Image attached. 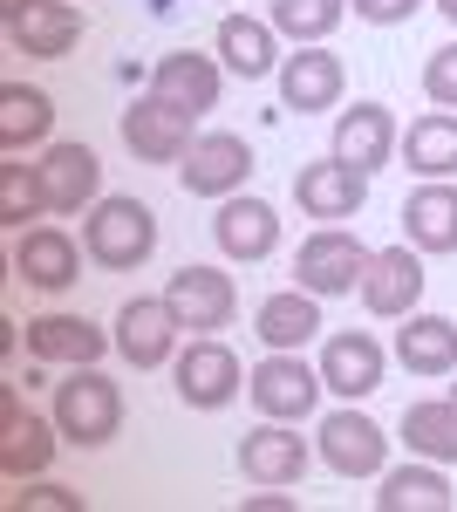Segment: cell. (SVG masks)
<instances>
[{"instance_id": "cell-13", "label": "cell", "mask_w": 457, "mask_h": 512, "mask_svg": "<svg viewBox=\"0 0 457 512\" xmlns=\"http://www.w3.org/2000/svg\"><path fill=\"white\" fill-rule=\"evenodd\" d=\"M348 89V69L342 55H328L321 41L314 48H294L287 62H280V110H301V117H321V110H335Z\"/></svg>"}, {"instance_id": "cell-2", "label": "cell", "mask_w": 457, "mask_h": 512, "mask_svg": "<svg viewBox=\"0 0 457 512\" xmlns=\"http://www.w3.org/2000/svg\"><path fill=\"white\" fill-rule=\"evenodd\" d=\"M55 431L82 451H96L123 431V390L96 362H82V369H69V383H55Z\"/></svg>"}, {"instance_id": "cell-30", "label": "cell", "mask_w": 457, "mask_h": 512, "mask_svg": "<svg viewBox=\"0 0 457 512\" xmlns=\"http://www.w3.org/2000/svg\"><path fill=\"white\" fill-rule=\"evenodd\" d=\"M403 164L417 171V178H457V110H430L403 130Z\"/></svg>"}, {"instance_id": "cell-20", "label": "cell", "mask_w": 457, "mask_h": 512, "mask_svg": "<svg viewBox=\"0 0 457 512\" xmlns=\"http://www.w3.org/2000/svg\"><path fill=\"white\" fill-rule=\"evenodd\" d=\"M396 144H403V130H396V117H389L382 103H355V110L335 117V158L355 164V171H369V178L396 158Z\"/></svg>"}, {"instance_id": "cell-24", "label": "cell", "mask_w": 457, "mask_h": 512, "mask_svg": "<svg viewBox=\"0 0 457 512\" xmlns=\"http://www.w3.org/2000/svg\"><path fill=\"white\" fill-rule=\"evenodd\" d=\"M7 41H14L21 55H35V62H62L82 41V7H69V0H35V7L7 28Z\"/></svg>"}, {"instance_id": "cell-33", "label": "cell", "mask_w": 457, "mask_h": 512, "mask_svg": "<svg viewBox=\"0 0 457 512\" xmlns=\"http://www.w3.org/2000/svg\"><path fill=\"white\" fill-rule=\"evenodd\" d=\"M41 212H48V198H41L35 164H14V151H7V164H0V226L28 233V219H41Z\"/></svg>"}, {"instance_id": "cell-31", "label": "cell", "mask_w": 457, "mask_h": 512, "mask_svg": "<svg viewBox=\"0 0 457 512\" xmlns=\"http://www.w3.org/2000/svg\"><path fill=\"white\" fill-rule=\"evenodd\" d=\"M403 444H410V458L457 465V403H451V396L410 403V410H403Z\"/></svg>"}, {"instance_id": "cell-36", "label": "cell", "mask_w": 457, "mask_h": 512, "mask_svg": "<svg viewBox=\"0 0 457 512\" xmlns=\"http://www.w3.org/2000/svg\"><path fill=\"white\" fill-rule=\"evenodd\" d=\"M355 7V21H376V28H396V21H410L423 0H348Z\"/></svg>"}, {"instance_id": "cell-35", "label": "cell", "mask_w": 457, "mask_h": 512, "mask_svg": "<svg viewBox=\"0 0 457 512\" xmlns=\"http://www.w3.org/2000/svg\"><path fill=\"white\" fill-rule=\"evenodd\" d=\"M7 506H55V512H82V492H69V485H28V492H14Z\"/></svg>"}, {"instance_id": "cell-32", "label": "cell", "mask_w": 457, "mask_h": 512, "mask_svg": "<svg viewBox=\"0 0 457 512\" xmlns=\"http://www.w3.org/2000/svg\"><path fill=\"white\" fill-rule=\"evenodd\" d=\"M342 14H348V0H273V7H267L273 35H287L294 48L328 41L335 28H342Z\"/></svg>"}, {"instance_id": "cell-15", "label": "cell", "mask_w": 457, "mask_h": 512, "mask_svg": "<svg viewBox=\"0 0 457 512\" xmlns=\"http://www.w3.org/2000/svg\"><path fill=\"white\" fill-rule=\"evenodd\" d=\"M55 458V431L41 424L35 410L21 403V390H0V472L7 478H41Z\"/></svg>"}, {"instance_id": "cell-23", "label": "cell", "mask_w": 457, "mask_h": 512, "mask_svg": "<svg viewBox=\"0 0 457 512\" xmlns=\"http://www.w3.org/2000/svg\"><path fill=\"white\" fill-rule=\"evenodd\" d=\"M212 48H219V62H226L239 82H260V76H273V69L287 62L273 21H253V14H226L219 35H212Z\"/></svg>"}, {"instance_id": "cell-26", "label": "cell", "mask_w": 457, "mask_h": 512, "mask_svg": "<svg viewBox=\"0 0 457 512\" xmlns=\"http://www.w3.org/2000/svg\"><path fill=\"white\" fill-rule=\"evenodd\" d=\"M103 349H110V335H103L96 321H82V315L28 321V355H35V362H69V369H82V362H103Z\"/></svg>"}, {"instance_id": "cell-14", "label": "cell", "mask_w": 457, "mask_h": 512, "mask_svg": "<svg viewBox=\"0 0 457 512\" xmlns=\"http://www.w3.org/2000/svg\"><path fill=\"white\" fill-rule=\"evenodd\" d=\"M41 178V198H48V212H82V205H96L103 198V164L89 144H48L35 164Z\"/></svg>"}, {"instance_id": "cell-38", "label": "cell", "mask_w": 457, "mask_h": 512, "mask_svg": "<svg viewBox=\"0 0 457 512\" xmlns=\"http://www.w3.org/2000/svg\"><path fill=\"white\" fill-rule=\"evenodd\" d=\"M430 7H437V14H444V21L457 28V0H430Z\"/></svg>"}, {"instance_id": "cell-25", "label": "cell", "mask_w": 457, "mask_h": 512, "mask_svg": "<svg viewBox=\"0 0 457 512\" xmlns=\"http://www.w3.org/2000/svg\"><path fill=\"white\" fill-rule=\"evenodd\" d=\"M253 335H260L267 349H307V342L321 335V294H307V287L267 294L260 315H253Z\"/></svg>"}, {"instance_id": "cell-3", "label": "cell", "mask_w": 457, "mask_h": 512, "mask_svg": "<svg viewBox=\"0 0 457 512\" xmlns=\"http://www.w3.org/2000/svg\"><path fill=\"white\" fill-rule=\"evenodd\" d=\"M362 274H369V246L348 233V226H321V233L301 239V253H294V287H307V294H355L362 287Z\"/></svg>"}, {"instance_id": "cell-19", "label": "cell", "mask_w": 457, "mask_h": 512, "mask_svg": "<svg viewBox=\"0 0 457 512\" xmlns=\"http://www.w3.org/2000/svg\"><path fill=\"white\" fill-rule=\"evenodd\" d=\"M219 69L226 62H212L198 48H171V55H157V69H151V96L178 103L191 117H205V110H219Z\"/></svg>"}, {"instance_id": "cell-29", "label": "cell", "mask_w": 457, "mask_h": 512, "mask_svg": "<svg viewBox=\"0 0 457 512\" xmlns=\"http://www.w3.org/2000/svg\"><path fill=\"white\" fill-rule=\"evenodd\" d=\"M55 130V103L48 89H28V82H0V151H28V144H48Z\"/></svg>"}, {"instance_id": "cell-12", "label": "cell", "mask_w": 457, "mask_h": 512, "mask_svg": "<svg viewBox=\"0 0 457 512\" xmlns=\"http://www.w3.org/2000/svg\"><path fill=\"white\" fill-rule=\"evenodd\" d=\"M191 110H178V103H164V96H137L130 110H123V144L137 151L144 164H178L198 144L191 137Z\"/></svg>"}, {"instance_id": "cell-4", "label": "cell", "mask_w": 457, "mask_h": 512, "mask_svg": "<svg viewBox=\"0 0 457 512\" xmlns=\"http://www.w3.org/2000/svg\"><path fill=\"white\" fill-rule=\"evenodd\" d=\"M321 390H328V383H321V369H307V362H301V349H267V362L246 369V396H253V410H260V417H280V424H301Z\"/></svg>"}, {"instance_id": "cell-7", "label": "cell", "mask_w": 457, "mask_h": 512, "mask_svg": "<svg viewBox=\"0 0 457 512\" xmlns=\"http://www.w3.org/2000/svg\"><path fill=\"white\" fill-rule=\"evenodd\" d=\"M362 308L376 321H403V315H417V301H423V260H417V246L403 239V246H382V253H369V274H362Z\"/></svg>"}, {"instance_id": "cell-22", "label": "cell", "mask_w": 457, "mask_h": 512, "mask_svg": "<svg viewBox=\"0 0 457 512\" xmlns=\"http://www.w3.org/2000/svg\"><path fill=\"white\" fill-rule=\"evenodd\" d=\"M403 239L417 253H457V185L451 178H423L403 198Z\"/></svg>"}, {"instance_id": "cell-9", "label": "cell", "mask_w": 457, "mask_h": 512, "mask_svg": "<svg viewBox=\"0 0 457 512\" xmlns=\"http://www.w3.org/2000/svg\"><path fill=\"white\" fill-rule=\"evenodd\" d=\"M178 178H185L191 198H232L253 178V151H246V137H232V130H205L185 158H178Z\"/></svg>"}, {"instance_id": "cell-18", "label": "cell", "mask_w": 457, "mask_h": 512, "mask_svg": "<svg viewBox=\"0 0 457 512\" xmlns=\"http://www.w3.org/2000/svg\"><path fill=\"white\" fill-rule=\"evenodd\" d=\"M14 274L28 280V287H41V294L76 287V274H82L76 239L62 233V226H28V233H14Z\"/></svg>"}, {"instance_id": "cell-39", "label": "cell", "mask_w": 457, "mask_h": 512, "mask_svg": "<svg viewBox=\"0 0 457 512\" xmlns=\"http://www.w3.org/2000/svg\"><path fill=\"white\" fill-rule=\"evenodd\" d=\"M451 403H457V369H451Z\"/></svg>"}, {"instance_id": "cell-34", "label": "cell", "mask_w": 457, "mask_h": 512, "mask_svg": "<svg viewBox=\"0 0 457 512\" xmlns=\"http://www.w3.org/2000/svg\"><path fill=\"white\" fill-rule=\"evenodd\" d=\"M423 96H430L437 110H457V41L430 48V62H423Z\"/></svg>"}, {"instance_id": "cell-8", "label": "cell", "mask_w": 457, "mask_h": 512, "mask_svg": "<svg viewBox=\"0 0 457 512\" xmlns=\"http://www.w3.org/2000/svg\"><path fill=\"white\" fill-rule=\"evenodd\" d=\"M239 390H246V369H239V355L226 342L191 335V349H178V396L191 410H226Z\"/></svg>"}, {"instance_id": "cell-28", "label": "cell", "mask_w": 457, "mask_h": 512, "mask_svg": "<svg viewBox=\"0 0 457 512\" xmlns=\"http://www.w3.org/2000/svg\"><path fill=\"white\" fill-rule=\"evenodd\" d=\"M376 506H382V512H451V506H457V492H451V478H444V465L417 458V465H396V472H382Z\"/></svg>"}, {"instance_id": "cell-6", "label": "cell", "mask_w": 457, "mask_h": 512, "mask_svg": "<svg viewBox=\"0 0 457 512\" xmlns=\"http://www.w3.org/2000/svg\"><path fill=\"white\" fill-rule=\"evenodd\" d=\"M164 301H171L178 328H191V335L232 328V315H239V287L219 267H178V274L164 280Z\"/></svg>"}, {"instance_id": "cell-17", "label": "cell", "mask_w": 457, "mask_h": 512, "mask_svg": "<svg viewBox=\"0 0 457 512\" xmlns=\"http://www.w3.org/2000/svg\"><path fill=\"white\" fill-rule=\"evenodd\" d=\"M382 369H389V355H382V342L362 335V328H342V335L321 342V383L335 396H348V403L382 390Z\"/></svg>"}, {"instance_id": "cell-21", "label": "cell", "mask_w": 457, "mask_h": 512, "mask_svg": "<svg viewBox=\"0 0 457 512\" xmlns=\"http://www.w3.org/2000/svg\"><path fill=\"white\" fill-rule=\"evenodd\" d=\"M212 233H219V253L226 260H267L273 246H280V212H273L267 198H219V219H212Z\"/></svg>"}, {"instance_id": "cell-1", "label": "cell", "mask_w": 457, "mask_h": 512, "mask_svg": "<svg viewBox=\"0 0 457 512\" xmlns=\"http://www.w3.org/2000/svg\"><path fill=\"white\" fill-rule=\"evenodd\" d=\"M157 246V212L144 198H96L89 205V219H82V253L96 260V267H110V274H130V267H144Z\"/></svg>"}, {"instance_id": "cell-5", "label": "cell", "mask_w": 457, "mask_h": 512, "mask_svg": "<svg viewBox=\"0 0 457 512\" xmlns=\"http://www.w3.org/2000/svg\"><path fill=\"white\" fill-rule=\"evenodd\" d=\"M294 198H301L307 219L342 226V219H355V212L369 205V171H355V164H342L335 151H328V158H314V164L294 171Z\"/></svg>"}, {"instance_id": "cell-37", "label": "cell", "mask_w": 457, "mask_h": 512, "mask_svg": "<svg viewBox=\"0 0 457 512\" xmlns=\"http://www.w3.org/2000/svg\"><path fill=\"white\" fill-rule=\"evenodd\" d=\"M28 7H35V0H0V21H7V28H14V21H21V14H28Z\"/></svg>"}, {"instance_id": "cell-10", "label": "cell", "mask_w": 457, "mask_h": 512, "mask_svg": "<svg viewBox=\"0 0 457 512\" xmlns=\"http://www.w3.org/2000/svg\"><path fill=\"white\" fill-rule=\"evenodd\" d=\"M314 444H321L328 472H342V478H382V465H389V437H382V424H376V417H362V410H335V417H321Z\"/></svg>"}, {"instance_id": "cell-16", "label": "cell", "mask_w": 457, "mask_h": 512, "mask_svg": "<svg viewBox=\"0 0 457 512\" xmlns=\"http://www.w3.org/2000/svg\"><path fill=\"white\" fill-rule=\"evenodd\" d=\"M239 472H246V485H301L307 478V437L294 424L267 417L260 431H246V444H239Z\"/></svg>"}, {"instance_id": "cell-11", "label": "cell", "mask_w": 457, "mask_h": 512, "mask_svg": "<svg viewBox=\"0 0 457 512\" xmlns=\"http://www.w3.org/2000/svg\"><path fill=\"white\" fill-rule=\"evenodd\" d=\"M178 335L185 328H178L164 294H137V301L116 308V349H123V362H137V369H164L178 355Z\"/></svg>"}, {"instance_id": "cell-27", "label": "cell", "mask_w": 457, "mask_h": 512, "mask_svg": "<svg viewBox=\"0 0 457 512\" xmlns=\"http://www.w3.org/2000/svg\"><path fill=\"white\" fill-rule=\"evenodd\" d=\"M396 362L410 376H451L457 369V321L451 315H403V328H396Z\"/></svg>"}]
</instances>
